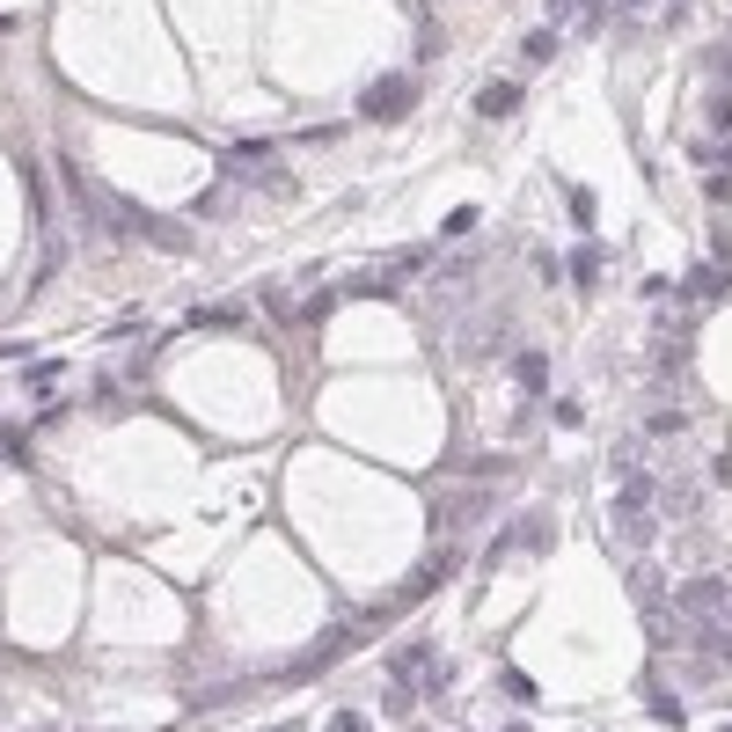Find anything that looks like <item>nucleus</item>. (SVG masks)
<instances>
[{
  "label": "nucleus",
  "instance_id": "f257e3e1",
  "mask_svg": "<svg viewBox=\"0 0 732 732\" xmlns=\"http://www.w3.org/2000/svg\"><path fill=\"white\" fill-rule=\"evenodd\" d=\"M652 498H659V484H652V476H645V469H623V491H615L609 520H615V542H623L630 557H645V550H652V535H659V512H652Z\"/></svg>",
  "mask_w": 732,
  "mask_h": 732
},
{
  "label": "nucleus",
  "instance_id": "f03ea898",
  "mask_svg": "<svg viewBox=\"0 0 732 732\" xmlns=\"http://www.w3.org/2000/svg\"><path fill=\"white\" fill-rule=\"evenodd\" d=\"M666 609H674V623H688V630H704V623H732V579H682L674 593H666Z\"/></svg>",
  "mask_w": 732,
  "mask_h": 732
},
{
  "label": "nucleus",
  "instance_id": "7ed1b4c3",
  "mask_svg": "<svg viewBox=\"0 0 732 732\" xmlns=\"http://www.w3.org/2000/svg\"><path fill=\"white\" fill-rule=\"evenodd\" d=\"M118 220H125V235H140V243L169 249V257H191V243H198L184 220H162V213H146V205H132V198H118Z\"/></svg>",
  "mask_w": 732,
  "mask_h": 732
},
{
  "label": "nucleus",
  "instance_id": "20e7f679",
  "mask_svg": "<svg viewBox=\"0 0 732 732\" xmlns=\"http://www.w3.org/2000/svg\"><path fill=\"white\" fill-rule=\"evenodd\" d=\"M411 103H417V73H381V81L359 96V118L366 125H395Z\"/></svg>",
  "mask_w": 732,
  "mask_h": 732
},
{
  "label": "nucleus",
  "instance_id": "39448f33",
  "mask_svg": "<svg viewBox=\"0 0 732 732\" xmlns=\"http://www.w3.org/2000/svg\"><path fill=\"white\" fill-rule=\"evenodd\" d=\"M433 645H425V637H411V645H395V652H389V674H395V682H403V688H417V682H425V674H433Z\"/></svg>",
  "mask_w": 732,
  "mask_h": 732
},
{
  "label": "nucleus",
  "instance_id": "423d86ee",
  "mask_svg": "<svg viewBox=\"0 0 732 732\" xmlns=\"http://www.w3.org/2000/svg\"><path fill=\"white\" fill-rule=\"evenodd\" d=\"M243 322H249L243 300H213V308H198V316H191V330H198V338H227V330H243Z\"/></svg>",
  "mask_w": 732,
  "mask_h": 732
},
{
  "label": "nucleus",
  "instance_id": "0eeeda50",
  "mask_svg": "<svg viewBox=\"0 0 732 732\" xmlns=\"http://www.w3.org/2000/svg\"><path fill=\"white\" fill-rule=\"evenodd\" d=\"M528 103V81H491L484 96H476V118H512Z\"/></svg>",
  "mask_w": 732,
  "mask_h": 732
},
{
  "label": "nucleus",
  "instance_id": "6e6552de",
  "mask_svg": "<svg viewBox=\"0 0 732 732\" xmlns=\"http://www.w3.org/2000/svg\"><path fill=\"white\" fill-rule=\"evenodd\" d=\"M512 381H520V395H542L550 389V352H535V344L512 352Z\"/></svg>",
  "mask_w": 732,
  "mask_h": 732
},
{
  "label": "nucleus",
  "instance_id": "1a4fd4ad",
  "mask_svg": "<svg viewBox=\"0 0 732 732\" xmlns=\"http://www.w3.org/2000/svg\"><path fill=\"white\" fill-rule=\"evenodd\" d=\"M586 29V37H593V29H601V0H550V29Z\"/></svg>",
  "mask_w": 732,
  "mask_h": 732
},
{
  "label": "nucleus",
  "instance_id": "9d476101",
  "mask_svg": "<svg viewBox=\"0 0 732 732\" xmlns=\"http://www.w3.org/2000/svg\"><path fill=\"white\" fill-rule=\"evenodd\" d=\"M564 264H571V286L593 293V286H601V264H609V257H601V243H579L571 257H564Z\"/></svg>",
  "mask_w": 732,
  "mask_h": 732
},
{
  "label": "nucleus",
  "instance_id": "9b49d317",
  "mask_svg": "<svg viewBox=\"0 0 732 732\" xmlns=\"http://www.w3.org/2000/svg\"><path fill=\"white\" fill-rule=\"evenodd\" d=\"M447 571H454V550H439V557H433V564H417L411 579H403V601H425V593H433V586H439V579H447Z\"/></svg>",
  "mask_w": 732,
  "mask_h": 732
},
{
  "label": "nucleus",
  "instance_id": "f8f14e48",
  "mask_svg": "<svg viewBox=\"0 0 732 732\" xmlns=\"http://www.w3.org/2000/svg\"><path fill=\"white\" fill-rule=\"evenodd\" d=\"M682 293L688 300H718V293H725V257H710V264H696L682 279Z\"/></svg>",
  "mask_w": 732,
  "mask_h": 732
},
{
  "label": "nucleus",
  "instance_id": "ddd939ff",
  "mask_svg": "<svg viewBox=\"0 0 732 732\" xmlns=\"http://www.w3.org/2000/svg\"><path fill=\"white\" fill-rule=\"evenodd\" d=\"M688 169H696V176H704V169L732 176V140H696V146H688Z\"/></svg>",
  "mask_w": 732,
  "mask_h": 732
},
{
  "label": "nucleus",
  "instance_id": "4468645a",
  "mask_svg": "<svg viewBox=\"0 0 732 732\" xmlns=\"http://www.w3.org/2000/svg\"><path fill=\"white\" fill-rule=\"evenodd\" d=\"M425 264H433V249H395V257H389V271H381V293H389V286H403V279H417Z\"/></svg>",
  "mask_w": 732,
  "mask_h": 732
},
{
  "label": "nucleus",
  "instance_id": "2eb2a0df",
  "mask_svg": "<svg viewBox=\"0 0 732 732\" xmlns=\"http://www.w3.org/2000/svg\"><path fill=\"white\" fill-rule=\"evenodd\" d=\"M550 59H557V29L542 23V29H535V37H528V45H520V67L535 73V67H550Z\"/></svg>",
  "mask_w": 732,
  "mask_h": 732
},
{
  "label": "nucleus",
  "instance_id": "dca6fc26",
  "mask_svg": "<svg viewBox=\"0 0 732 732\" xmlns=\"http://www.w3.org/2000/svg\"><path fill=\"white\" fill-rule=\"evenodd\" d=\"M59 381H67V366H59V359H37V366L23 374V395H51Z\"/></svg>",
  "mask_w": 732,
  "mask_h": 732
},
{
  "label": "nucleus",
  "instance_id": "f3484780",
  "mask_svg": "<svg viewBox=\"0 0 732 732\" xmlns=\"http://www.w3.org/2000/svg\"><path fill=\"white\" fill-rule=\"evenodd\" d=\"M498 688H506L512 704H535V696H542V688L528 682V674H520V666H506V674H498Z\"/></svg>",
  "mask_w": 732,
  "mask_h": 732
},
{
  "label": "nucleus",
  "instance_id": "a211bd4d",
  "mask_svg": "<svg viewBox=\"0 0 732 732\" xmlns=\"http://www.w3.org/2000/svg\"><path fill=\"white\" fill-rule=\"evenodd\" d=\"M593 213H601V198H593V191H571V227H579V235L593 227Z\"/></svg>",
  "mask_w": 732,
  "mask_h": 732
},
{
  "label": "nucleus",
  "instance_id": "6ab92c4d",
  "mask_svg": "<svg viewBox=\"0 0 732 732\" xmlns=\"http://www.w3.org/2000/svg\"><path fill=\"white\" fill-rule=\"evenodd\" d=\"M682 425H688L682 411H652V417H645V433H652V439H674V433H682Z\"/></svg>",
  "mask_w": 732,
  "mask_h": 732
},
{
  "label": "nucleus",
  "instance_id": "aec40b11",
  "mask_svg": "<svg viewBox=\"0 0 732 732\" xmlns=\"http://www.w3.org/2000/svg\"><path fill=\"white\" fill-rule=\"evenodd\" d=\"M227 205H235V191H205V198H198V205H191V213H198V220H220V213H227Z\"/></svg>",
  "mask_w": 732,
  "mask_h": 732
},
{
  "label": "nucleus",
  "instance_id": "412c9836",
  "mask_svg": "<svg viewBox=\"0 0 732 732\" xmlns=\"http://www.w3.org/2000/svg\"><path fill=\"white\" fill-rule=\"evenodd\" d=\"M491 512V491H462V506H454V520H484Z\"/></svg>",
  "mask_w": 732,
  "mask_h": 732
},
{
  "label": "nucleus",
  "instance_id": "4be33fe9",
  "mask_svg": "<svg viewBox=\"0 0 732 732\" xmlns=\"http://www.w3.org/2000/svg\"><path fill=\"white\" fill-rule=\"evenodd\" d=\"M381 704H389V718H403V710L417 704V688H403V682H389V696H381Z\"/></svg>",
  "mask_w": 732,
  "mask_h": 732
},
{
  "label": "nucleus",
  "instance_id": "5701e85b",
  "mask_svg": "<svg viewBox=\"0 0 732 732\" xmlns=\"http://www.w3.org/2000/svg\"><path fill=\"white\" fill-rule=\"evenodd\" d=\"M476 220H484V213H476V205H454V213H447V235H469Z\"/></svg>",
  "mask_w": 732,
  "mask_h": 732
},
{
  "label": "nucleus",
  "instance_id": "b1692460",
  "mask_svg": "<svg viewBox=\"0 0 732 732\" xmlns=\"http://www.w3.org/2000/svg\"><path fill=\"white\" fill-rule=\"evenodd\" d=\"M330 732H366V718H359V710H338V718H330Z\"/></svg>",
  "mask_w": 732,
  "mask_h": 732
},
{
  "label": "nucleus",
  "instance_id": "393cba45",
  "mask_svg": "<svg viewBox=\"0 0 732 732\" xmlns=\"http://www.w3.org/2000/svg\"><path fill=\"white\" fill-rule=\"evenodd\" d=\"M718 659H732V623H725V645H718Z\"/></svg>",
  "mask_w": 732,
  "mask_h": 732
},
{
  "label": "nucleus",
  "instance_id": "a878e982",
  "mask_svg": "<svg viewBox=\"0 0 732 732\" xmlns=\"http://www.w3.org/2000/svg\"><path fill=\"white\" fill-rule=\"evenodd\" d=\"M264 732H300V725H264Z\"/></svg>",
  "mask_w": 732,
  "mask_h": 732
},
{
  "label": "nucleus",
  "instance_id": "bb28decb",
  "mask_svg": "<svg viewBox=\"0 0 732 732\" xmlns=\"http://www.w3.org/2000/svg\"><path fill=\"white\" fill-rule=\"evenodd\" d=\"M615 8H645V0H615Z\"/></svg>",
  "mask_w": 732,
  "mask_h": 732
},
{
  "label": "nucleus",
  "instance_id": "cd10ccee",
  "mask_svg": "<svg viewBox=\"0 0 732 732\" xmlns=\"http://www.w3.org/2000/svg\"><path fill=\"white\" fill-rule=\"evenodd\" d=\"M0 29H15V15H0Z\"/></svg>",
  "mask_w": 732,
  "mask_h": 732
},
{
  "label": "nucleus",
  "instance_id": "c85d7f7f",
  "mask_svg": "<svg viewBox=\"0 0 732 732\" xmlns=\"http://www.w3.org/2000/svg\"><path fill=\"white\" fill-rule=\"evenodd\" d=\"M506 732H528V725H506Z\"/></svg>",
  "mask_w": 732,
  "mask_h": 732
},
{
  "label": "nucleus",
  "instance_id": "c756f323",
  "mask_svg": "<svg viewBox=\"0 0 732 732\" xmlns=\"http://www.w3.org/2000/svg\"><path fill=\"white\" fill-rule=\"evenodd\" d=\"M725 732H732V725H725Z\"/></svg>",
  "mask_w": 732,
  "mask_h": 732
}]
</instances>
